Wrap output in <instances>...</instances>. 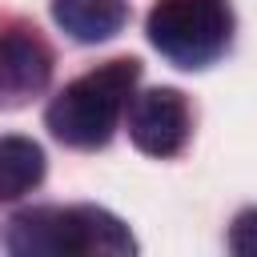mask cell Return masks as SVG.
<instances>
[{
  "mask_svg": "<svg viewBox=\"0 0 257 257\" xmlns=\"http://www.w3.org/2000/svg\"><path fill=\"white\" fill-rule=\"evenodd\" d=\"M229 249L241 257H257V209H245L229 229Z\"/></svg>",
  "mask_w": 257,
  "mask_h": 257,
  "instance_id": "obj_8",
  "label": "cell"
},
{
  "mask_svg": "<svg viewBox=\"0 0 257 257\" xmlns=\"http://www.w3.org/2000/svg\"><path fill=\"white\" fill-rule=\"evenodd\" d=\"M8 249L20 257H120L133 253V233L104 209H28L8 225Z\"/></svg>",
  "mask_w": 257,
  "mask_h": 257,
  "instance_id": "obj_1",
  "label": "cell"
},
{
  "mask_svg": "<svg viewBox=\"0 0 257 257\" xmlns=\"http://www.w3.org/2000/svg\"><path fill=\"white\" fill-rule=\"evenodd\" d=\"M141 68L137 60H108L104 68L72 80L52 104H48V128L56 141L72 145V149H96L112 137L120 112L133 100V84H137Z\"/></svg>",
  "mask_w": 257,
  "mask_h": 257,
  "instance_id": "obj_2",
  "label": "cell"
},
{
  "mask_svg": "<svg viewBox=\"0 0 257 257\" xmlns=\"http://www.w3.org/2000/svg\"><path fill=\"white\" fill-rule=\"evenodd\" d=\"M44 177V153L28 137H0V201L32 193Z\"/></svg>",
  "mask_w": 257,
  "mask_h": 257,
  "instance_id": "obj_7",
  "label": "cell"
},
{
  "mask_svg": "<svg viewBox=\"0 0 257 257\" xmlns=\"http://www.w3.org/2000/svg\"><path fill=\"white\" fill-rule=\"evenodd\" d=\"M233 36V12L225 0H157L149 12V40L153 48L181 64L205 68L213 64Z\"/></svg>",
  "mask_w": 257,
  "mask_h": 257,
  "instance_id": "obj_3",
  "label": "cell"
},
{
  "mask_svg": "<svg viewBox=\"0 0 257 257\" xmlns=\"http://www.w3.org/2000/svg\"><path fill=\"white\" fill-rule=\"evenodd\" d=\"M52 76V56L36 36L4 32L0 36V108L36 96Z\"/></svg>",
  "mask_w": 257,
  "mask_h": 257,
  "instance_id": "obj_5",
  "label": "cell"
},
{
  "mask_svg": "<svg viewBox=\"0 0 257 257\" xmlns=\"http://www.w3.org/2000/svg\"><path fill=\"white\" fill-rule=\"evenodd\" d=\"M128 137L149 157H173L181 153L189 137V108L177 88H149L128 100Z\"/></svg>",
  "mask_w": 257,
  "mask_h": 257,
  "instance_id": "obj_4",
  "label": "cell"
},
{
  "mask_svg": "<svg viewBox=\"0 0 257 257\" xmlns=\"http://www.w3.org/2000/svg\"><path fill=\"white\" fill-rule=\"evenodd\" d=\"M52 16L72 40L96 44L124 28L128 8H124V0H52Z\"/></svg>",
  "mask_w": 257,
  "mask_h": 257,
  "instance_id": "obj_6",
  "label": "cell"
}]
</instances>
